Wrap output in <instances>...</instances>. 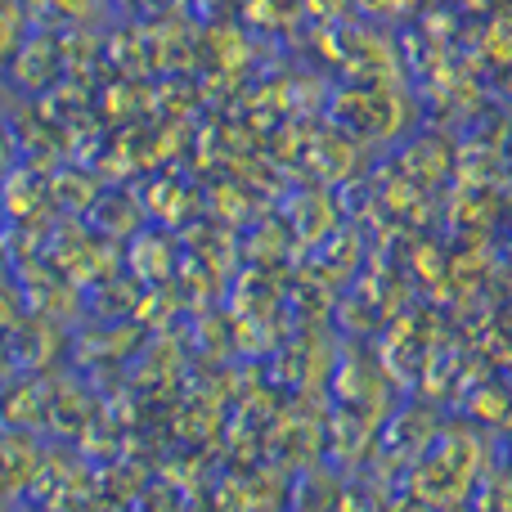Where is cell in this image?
<instances>
[{
    "instance_id": "obj_1",
    "label": "cell",
    "mask_w": 512,
    "mask_h": 512,
    "mask_svg": "<svg viewBox=\"0 0 512 512\" xmlns=\"http://www.w3.org/2000/svg\"><path fill=\"white\" fill-rule=\"evenodd\" d=\"M68 77V50H63V32H45L32 27L5 63V81L18 99H41L50 95L59 81Z\"/></svg>"
},
{
    "instance_id": "obj_2",
    "label": "cell",
    "mask_w": 512,
    "mask_h": 512,
    "mask_svg": "<svg viewBox=\"0 0 512 512\" xmlns=\"http://www.w3.org/2000/svg\"><path fill=\"white\" fill-rule=\"evenodd\" d=\"M54 212V194H50V171L32 167V162H14L0 176V216L9 225H32L36 216Z\"/></svg>"
},
{
    "instance_id": "obj_3",
    "label": "cell",
    "mask_w": 512,
    "mask_h": 512,
    "mask_svg": "<svg viewBox=\"0 0 512 512\" xmlns=\"http://www.w3.org/2000/svg\"><path fill=\"white\" fill-rule=\"evenodd\" d=\"M333 117L342 131L382 140V135H391V122H396V90H342V95H333Z\"/></svg>"
},
{
    "instance_id": "obj_4",
    "label": "cell",
    "mask_w": 512,
    "mask_h": 512,
    "mask_svg": "<svg viewBox=\"0 0 512 512\" xmlns=\"http://www.w3.org/2000/svg\"><path fill=\"white\" fill-rule=\"evenodd\" d=\"M27 32H32V23H27L23 0H0V72H5L9 54L23 45Z\"/></svg>"
},
{
    "instance_id": "obj_5",
    "label": "cell",
    "mask_w": 512,
    "mask_h": 512,
    "mask_svg": "<svg viewBox=\"0 0 512 512\" xmlns=\"http://www.w3.org/2000/svg\"><path fill=\"white\" fill-rule=\"evenodd\" d=\"M18 162V153H14V135H9V122H5V113H0V176H5L9 167Z\"/></svg>"
},
{
    "instance_id": "obj_6",
    "label": "cell",
    "mask_w": 512,
    "mask_h": 512,
    "mask_svg": "<svg viewBox=\"0 0 512 512\" xmlns=\"http://www.w3.org/2000/svg\"><path fill=\"white\" fill-rule=\"evenodd\" d=\"M0 221H5V216H0Z\"/></svg>"
}]
</instances>
